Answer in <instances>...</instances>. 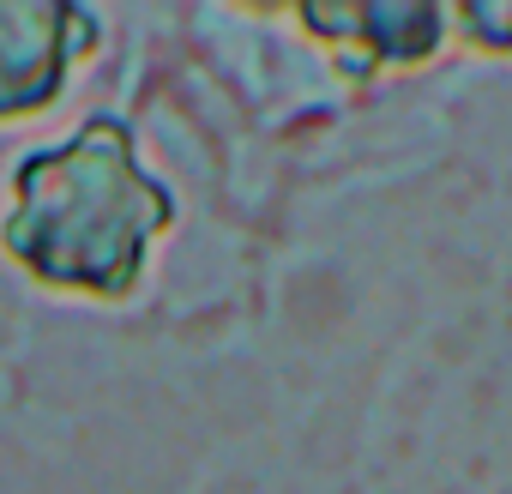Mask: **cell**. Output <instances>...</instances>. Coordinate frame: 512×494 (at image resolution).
I'll use <instances>...</instances> for the list:
<instances>
[{
	"label": "cell",
	"instance_id": "cell-4",
	"mask_svg": "<svg viewBox=\"0 0 512 494\" xmlns=\"http://www.w3.org/2000/svg\"><path fill=\"white\" fill-rule=\"evenodd\" d=\"M452 49L476 61H512V0H458L446 7Z\"/></svg>",
	"mask_w": 512,
	"mask_h": 494
},
{
	"label": "cell",
	"instance_id": "cell-2",
	"mask_svg": "<svg viewBox=\"0 0 512 494\" xmlns=\"http://www.w3.org/2000/svg\"><path fill=\"white\" fill-rule=\"evenodd\" d=\"M103 43L109 19L85 0H0V133L49 121Z\"/></svg>",
	"mask_w": 512,
	"mask_h": 494
},
{
	"label": "cell",
	"instance_id": "cell-1",
	"mask_svg": "<svg viewBox=\"0 0 512 494\" xmlns=\"http://www.w3.org/2000/svg\"><path fill=\"white\" fill-rule=\"evenodd\" d=\"M175 223L181 193L121 109H85L0 175V260L55 302L133 308Z\"/></svg>",
	"mask_w": 512,
	"mask_h": 494
},
{
	"label": "cell",
	"instance_id": "cell-3",
	"mask_svg": "<svg viewBox=\"0 0 512 494\" xmlns=\"http://www.w3.org/2000/svg\"><path fill=\"white\" fill-rule=\"evenodd\" d=\"M302 31L344 85H374L386 73H422L452 49L446 7L434 0H368V7H296Z\"/></svg>",
	"mask_w": 512,
	"mask_h": 494
}]
</instances>
